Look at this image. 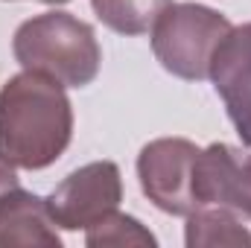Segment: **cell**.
Here are the masks:
<instances>
[{"label": "cell", "mask_w": 251, "mask_h": 248, "mask_svg": "<svg viewBox=\"0 0 251 248\" xmlns=\"http://www.w3.org/2000/svg\"><path fill=\"white\" fill-rule=\"evenodd\" d=\"M73 140V105L62 82L21 70L0 88V155L18 170H47Z\"/></svg>", "instance_id": "obj_1"}, {"label": "cell", "mask_w": 251, "mask_h": 248, "mask_svg": "<svg viewBox=\"0 0 251 248\" xmlns=\"http://www.w3.org/2000/svg\"><path fill=\"white\" fill-rule=\"evenodd\" d=\"M12 53L24 70L44 73L64 88L91 85L102 64L94 26L59 9L24 21L15 29Z\"/></svg>", "instance_id": "obj_2"}, {"label": "cell", "mask_w": 251, "mask_h": 248, "mask_svg": "<svg viewBox=\"0 0 251 248\" xmlns=\"http://www.w3.org/2000/svg\"><path fill=\"white\" fill-rule=\"evenodd\" d=\"M231 21L201 3H170L152 26V53L161 67L178 79L201 82L219 41L231 32Z\"/></svg>", "instance_id": "obj_3"}, {"label": "cell", "mask_w": 251, "mask_h": 248, "mask_svg": "<svg viewBox=\"0 0 251 248\" xmlns=\"http://www.w3.org/2000/svg\"><path fill=\"white\" fill-rule=\"evenodd\" d=\"M53 222L64 231H88L120 207L123 175L114 161H94L73 170L47 198Z\"/></svg>", "instance_id": "obj_4"}, {"label": "cell", "mask_w": 251, "mask_h": 248, "mask_svg": "<svg viewBox=\"0 0 251 248\" xmlns=\"http://www.w3.org/2000/svg\"><path fill=\"white\" fill-rule=\"evenodd\" d=\"M199 146L187 137L149 140L137 155V178L143 196L170 216H187L196 210L193 164Z\"/></svg>", "instance_id": "obj_5"}, {"label": "cell", "mask_w": 251, "mask_h": 248, "mask_svg": "<svg viewBox=\"0 0 251 248\" xmlns=\"http://www.w3.org/2000/svg\"><path fill=\"white\" fill-rule=\"evenodd\" d=\"M207 79L225 102L243 146H251V21L231 26L210 59Z\"/></svg>", "instance_id": "obj_6"}, {"label": "cell", "mask_w": 251, "mask_h": 248, "mask_svg": "<svg viewBox=\"0 0 251 248\" xmlns=\"http://www.w3.org/2000/svg\"><path fill=\"white\" fill-rule=\"evenodd\" d=\"M59 248L62 237L47 210V201L24 187L0 196V248Z\"/></svg>", "instance_id": "obj_7"}, {"label": "cell", "mask_w": 251, "mask_h": 248, "mask_svg": "<svg viewBox=\"0 0 251 248\" xmlns=\"http://www.w3.org/2000/svg\"><path fill=\"white\" fill-rule=\"evenodd\" d=\"M193 198L196 207L216 204L243 216L240 152L228 143H210L199 149L193 164Z\"/></svg>", "instance_id": "obj_8"}, {"label": "cell", "mask_w": 251, "mask_h": 248, "mask_svg": "<svg viewBox=\"0 0 251 248\" xmlns=\"http://www.w3.org/2000/svg\"><path fill=\"white\" fill-rule=\"evenodd\" d=\"M246 219L228 207L204 204L187 213L184 243L187 248H216V246H251V231Z\"/></svg>", "instance_id": "obj_9"}, {"label": "cell", "mask_w": 251, "mask_h": 248, "mask_svg": "<svg viewBox=\"0 0 251 248\" xmlns=\"http://www.w3.org/2000/svg\"><path fill=\"white\" fill-rule=\"evenodd\" d=\"M170 3L173 0H91L97 18L120 35L149 32Z\"/></svg>", "instance_id": "obj_10"}, {"label": "cell", "mask_w": 251, "mask_h": 248, "mask_svg": "<svg viewBox=\"0 0 251 248\" xmlns=\"http://www.w3.org/2000/svg\"><path fill=\"white\" fill-rule=\"evenodd\" d=\"M85 243L91 248H105V246H158L155 234L134 216L111 210L102 216L97 225L85 231Z\"/></svg>", "instance_id": "obj_11"}, {"label": "cell", "mask_w": 251, "mask_h": 248, "mask_svg": "<svg viewBox=\"0 0 251 248\" xmlns=\"http://www.w3.org/2000/svg\"><path fill=\"white\" fill-rule=\"evenodd\" d=\"M240 184H243V219L251 222V155L240 161Z\"/></svg>", "instance_id": "obj_12"}, {"label": "cell", "mask_w": 251, "mask_h": 248, "mask_svg": "<svg viewBox=\"0 0 251 248\" xmlns=\"http://www.w3.org/2000/svg\"><path fill=\"white\" fill-rule=\"evenodd\" d=\"M15 170H18V167H12V164L0 155V196H3L6 190H12V187H21V178H18Z\"/></svg>", "instance_id": "obj_13"}, {"label": "cell", "mask_w": 251, "mask_h": 248, "mask_svg": "<svg viewBox=\"0 0 251 248\" xmlns=\"http://www.w3.org/2000/svg\"><path fill=\"white\" fill-rule=\"evenodd\" d=\"M41 3H50V6H62V3H70V0H41Z\"/></svg>", "instance_id": "obj_14"}]
</instances>
